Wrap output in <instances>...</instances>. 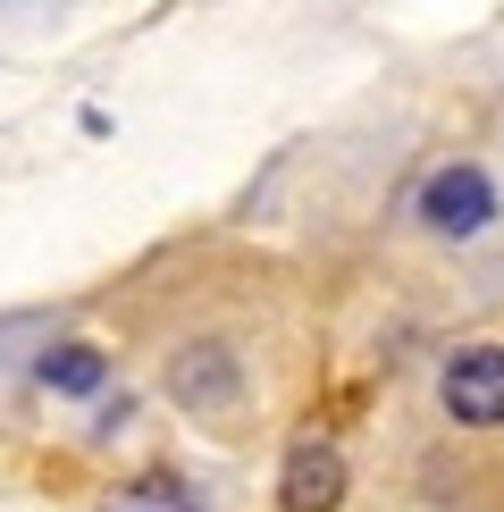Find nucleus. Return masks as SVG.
<instances>
[{
  "label": "nucleus",
  "instance_id": "f257e3e1",
  "mask_svg": "<svg viewBox=\"0 0 504 512\" xmlns=\"http://www.w3.org/2000/svg\"><path fill=\"white\" fill-rule=\"evenodd\" d=\"M446 412L471 429H504V345H462L446 361Z\"/></svg>",
  "mask_w": 504,
  "mask_h": 512
},
{
  "label": "nucleus",
  "instance_id": "f03ea898",
  "mask_svg": "<svg viewBox=\"0 0 504 512\" xmlns=\"http://www.w3.org/2000/svg\"><path fill=\"white\" fill-rule=\"evenodd\" d=\"M420 219H429L437 236H479V227L496 219V194H488V177H479L471 160H454V168H437V177L420 185Z\"/></svg>",
  "mask_w": 504,
  "mask_h": 512
},
{
  "label": "nucleus",
  "instance_id": "7ed1b4c3",
  "mask_svg": "<svg viewBox=\"0 0 504 512\" xmlns=\"http://www.w3.org/2000/svg\"><path fill=\"white\" fill-rule=\"evenodd\" d=\"M336 496H345V454L303 437L286 454V512H336Z\"/></svg>",
  "mask_w": 504,
  "mask_h": 512
},
{
  "label": "nucleus",
  "instance_id": "20e7f679",
  "mask_svg": "<svg viewBox=\"0 0 504 512\" xmlns=\"http://www.w3.org/2000/svg\"><path fill=\"white\" fill-rule=\"evenodd\" d=\"M177 395L185 403H227V395H236V361H227L219 345H194L177 361Z\"/></svg>",
  "mask_w": 504,
  "mask_h": 512
},
{
  "label": "nucleus",
  "instance_id": "39448f33",
  "mask_svg": "<svg viewBox=\"0 0 504 512\" xmlns=\"http://www.w3.org/2000/svg\"><path fill=\"white\" fill-rule=\"evenodd\" d=\"M101 370H110V361H101L93 345H51L42 353V387H59V395H93Z\"/></svg>",
  "mask_w": 504,
  "mask_h": 512
},
{
  "label": "nucleus",
  "instance_id": "423d86ee",
  "mask_svg": "<svg viewBox=\"0 0 504 512\" xmlns=\"http://www.w3.org/2000/svg\"><path fill=\"white\" fill-rule=\"evenodd\" d=\"M118 512H194V504H177V496H168L160 479H143V487H135V496H126Z\"/></svg>",
  "mask_w": 504,
  "mask_h": 512
}]
</instances>
